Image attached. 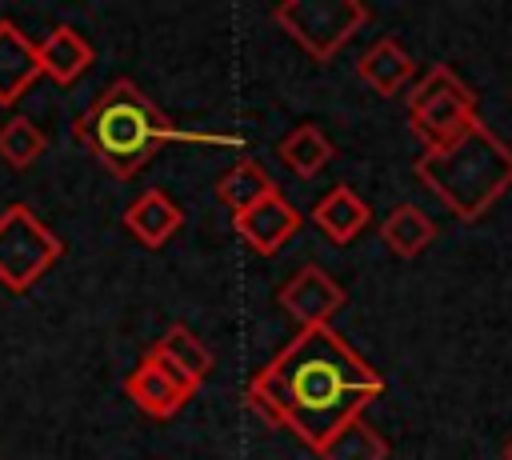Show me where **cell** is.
Returning <instances> with one entry per match:
<instances>
[{"label": "cell", "instance_id": "cell-13", "mask_svg": "<svg viewBox=\"0 0 512 460\" xmlns=\"http://www.w3.org/2000/svg\"><path fill=\"white\" fill-rule=\"evenodd\" d=\"M312 224L332 240V244H352L368 224H372V208L360 192H352L348 184L328 188L316 204H312Z\"/></svg>", "mask_w": 512, "mask_h": 460}, {"label": "cell", "instance_id": "cell-11", "mask_svg": "<svg viewBox=\"0 0 512 460\" xmlns=\"http://www.w3.org/2000/svg\"><path fill=\"white\" fill-rule=\"evenodd\" d=\"M356 76L376 92V96H400L412 80H416V60L408 56V48L396 36H380L360 60H356Z\"/></svg>", "mask_w": 512, "mask_h": 460}, {"label": "cell", "instance_id": "cell-2", "mask_svg": "<svg viewBox=\"0 0 512 460\" xmlns=\"http://www.w3.org/2000/svg\"><path fill=\"white\" fill-rule=\"evenodd\" d=\"M76 140L104 164L116 180H132L136 172L148 168V160L168 144V140H188L176 132V124L152 104V96L128 80L116 76L104 84V92L80 112L76 120Z\"/></svg>", "mask_w": 512, "mask_h": 460}, {"label": "cell", "instance_id": "cell-20", "mask_svg": "<svg viewBox=\"0 0 512 460\" xmlns=\"http://www.w3.org/2000/svg\"><path fill=\"white\" fill-rule=\"evenodd\" d=\"M316 456L320 460H388V440L360 416V420L344 424Z\"/></svg>", "mask_w": 512, "mask_h": 460}, {"label": "cell", "instance_id": "cell-15", "mask_svg": "<svg viewBox=\"0 0 512 460\" xmlns=\"http://www.w3.org/2000/svg\"><path fill=\"white\" fill-rule=\"evenodd\" d=\"M276 156H280L284 168H292L300 180H312V176H320V172L332 164L336 144L324 136L320 124H296L288 136L276 140Z\"/></svg>", "mask_w": 512, "mask_h": 460}, {"label": "cell", "instance_id": "cell-7", "mask_svg": "<svg viewBox=\"0 0 512 460\" xmlns=\"http://www.w3.org/2000/svg\"><path fill=\"white\" fill-rule=\"evenodd\" d=\"M200 384H192L184 372H176L156 348H148L140 356V364L124 376V396L152 420H172L192 396H196Z\"/></svg>", "mask_w": 512, "mask_h": 460}, {"label": "cell", "instance_id": "cell-16", "mask_svg": "<svg viewBox=\"0 0 512 460\" xmlns=\"http://www.w3.org/2000/svg\"><path fill=\"white\" fill-rule=\"evenodd\" d=\"M380 240H384V248H388L392 256L412 260V256H420V252L436 240V224H432V216H428L424 208H416V204H396V208L384 216V224H380Z\"/></svg>", "mask_w": 512, "mask_h": 460}, {"label": "cell", "instance_id": "cell-1", "mask_svg": "<svg viewBox=\"0 0 512 460\" xmlns=\"http://www.w3.org/2000/svg\"><path fill=\"white\" fill-rule=\"evenodd\" d=\"M384 392V376L332 328H300L248 384L244 404L268 428H288L320 452Z\"/></svg>", "mask_w": 512, "mask_h": 460}, {"label": "cell", "instance_id": "cell-6", "mask_svg": "<svg viewBox=\"0 0 512 460\" xmlns=\"http://www.w3.org/2000/svg\"><path fill=\"white\" fill-rule=\"evenodd\" d=\"M60 256V236L28 204H8L0 212V284L8 292H28Z\"/></svg>", "mask_w": 512, "mask_h": 460}, {"label": "cell", "instance_id": "cell-17", "mask_svg": "<svg viewBox=\"0 0 512 460\" xmlns=\"http://www.w3.org/2000/svg\"><path fill=\"white\" fill-rule=\"evenodd\" d=\"M276 192V180L264 172V164H256V160H240V164H232L220 180H216V200L232 212V216H240V212H248L252 204H260L264 196H272Z\"/></svg>", "mask_w": 512, "mask_h": 460}, {"label": "cell", "instance_id": "cell-12", "mask_svg": "<svg viewBox=\"0 0 512 460\" xmlns=\"http://www.w3.org/2000/svg\"><path fill=\"white\" fill-rule=\"evenodd\" d=\"M36 56H40V76H48V80H56L64 88L76 84L96 60L92 44L72 24H56L44 40H36Z\"/></svg>", "mask_w": 512, "mask_h": 460}, {"label": "cell", "instance_id": "cell-5", "mask_svg": "<svg viewBox=\"0 0 512 460\" xmlns=\"http://www.w3.org/2000/svg\"><path fill=\"white\" fill-rule=\"evenodd\" d=\"M404 100H408V124L424 140V148L448 144L452 136L464 132L468 120H476V96L448 64H432L408 88Z\"/></svg>", "mask_w": 512, "mask_h": 460}, {"label": "cell", "instance_id": "cell-10", "mask_svg": "<svg viewBox=\"0 0 512 460\" xmlns=\"http://www.w3.org/2000/svg\"><path fill=\"white\" fill-rule=\"evenodd\" d=\"M36 80H40L36 40L16 20H0V104H16Z\"/></svg>", "mask_w": 512, "mask_h": 460}, {"label": "cell", "instance_id": "cell-3", "mask_svg": "<svg viewBox=\"0 0 512 460\" xmlns=\"http://www.w3.org/2000/svg\"><path fill=\"white\" fill-rule=\"evenodd\" d=\"M416 180L436 192L452 216L480 220L512 188V148L476 116L448 144L420 152Z\"/></svg>", "mask_w": 512, "mask_h": 460}, {"label": "cell", "instance_id": "cell-19", "mask_svg": "<svg viewBox=\"0 0 512 460\" xmlns=\"http://www.w3.org/2000/svg\"><path fill=\"white\" fill-rule=\"evenodd\" d=\"M44 148H48V136H44V128H40L36 120H28V116H8V120L0 124V160H4L8 168H16V172L32 168V164L44 156Z\"/></svg>", "mask_w": 512, "mask_h": 460}, {"label": "cell", "instance_id": "cell-8", "mask_svg": "<svg viewBox=\"0 0 512 460\" xmlns=\"http://www.w3.org/2000/svg\"><path fill=\"white\" fill-rule=\"evenodd\" d=\"M348 292L320 268V264H304L296 268L280 288H276V304L300 324V328H320L328 324L340 308H344Z\"/></svg>", "mask_w": 512, "mask_h": 460}, {"label": "cell", "instance_id": "cell-9", "mask_svg": "<svg viewBox=\"0 0 512 460\" xmlns=\"http://www.w3.org/2000/svg\"><path fill=\"white\" fill-rule=\"evenodd\" d=\"M236 236L256 252V256H272L280 252L296 232H300V212L288 204V196L276 188L272 196H264L260 204H252L248 212L232 216Z\"/></svg>", "mask_w": 512, "mask_h": 460}, {"label": "cell", "instance_id": "cell-4", "mask_svg": "<svg viewBox=\"0 0 512 460\" xmlns=\"http://www.w3.org/2000/svg\"><path fill=\"white\" fill-rule=\"evenodd\" d=\"M272 20L312 60L328 64L372 20V12L360 0H284L272 8Z\"/></svg>", "mask_w": 512, "mask_h": 460}, {"label": "cell", "instance_id": "cell-14", "mask_svg": "<svg viewBox=\"0 0 512 460\" xmlns=\"http://www.w3.org/2000/svg\"><path fill=\"white\" fill-rule=\"evenodd\" d=\"M184 224V212L180 204L164 192V188H148L140 192L128 208H124V228L144 244V248H160L168 244Z\"/></svg>", "mask_w": 512, "mask_h": 460}, {"label": "cell", "instance_id": "cell-21", "mask_svg": "<svg viewBox=\"0 0 512 460\" xmlns=\"http://www.w3.org/2000/svg\"><path fill=\"white\" fill-rule=\"evenodd\" d=\"M504 460H512V440H508V448H504Z\"/></svg>", "mask_w": 512, "mask_h": 460}, {"label": "cell", "instance_id": "cell-18", "mask_svg": "<svg viewBox=\"0 0 512 460\" xmlns=\"http://www.w3.org/2000/svg\"><path fill=\"white\" fill-rule=\"evenodd\" d=\"M152 348H156V352H160L176 372H184L192 384H200V380L212 372V364H216V360H212V352H208V344H204L188 324H172V328H168Z\"/></svg>", "mask_w": 512, "mask_h": 460}]
</instances>
